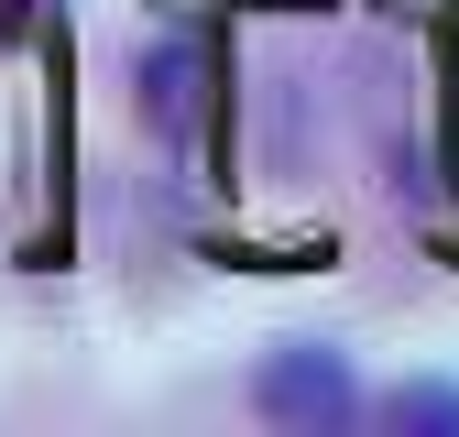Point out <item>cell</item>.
Returning <instances> with one entry per match:
<instances>
[{
    "label": "cell",
    "instance_id": "cell-1",
    "mask_svg": "<svg viewBox=\"0 0 459 437\" xmlns=\"http://www.w3.org/2000/svg\"><path fill=\"white\" fill-rule=\"evenodd\" d=\"M252 416L284 426V437L351 426V416H361V372H351V350H328V339H284V350H263V372H252Z\"/></svg>",
    "mask_w": 459,
    "mask_h": 437
},
{
    "label": "cell",
    "instance_id": "cell-2",
    "mask_svg": "<svg viewBox=\"0 0 459 437\" xmlns=\"http://www.w3.org/2000/svg\"><path fill=\"white\" fill-rule=\"evenodd\" d=\"M132 99H143V121L164 142H197V99H208V44L197 33H153L132 55Z\"/></svg>",
    "mask_w": 459,
    "mask_h": 437
},
{
    "label": "cell",
    "instance_id": "cell-3",
    "mask_svg": "<svg viewBox=\"0 0 459 437\" xmlns=\"http://www.w3.org/2000/svg\"><path fill=\"white\" fill-rule=\"evenodd\" d=\"M383 416H394V426H437V437H459V382H405Z\"/></svg>",
    "mask_w": 459,
    "mask_h": 437
}]
</instances>
